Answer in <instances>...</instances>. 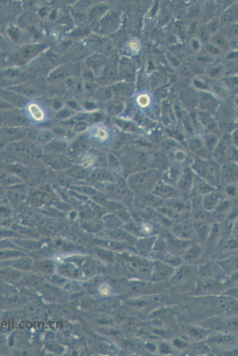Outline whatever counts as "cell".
Instances as JSON below:
<instances>
[{
  "instance_id": "obj_1",
  "label": "cell",
  "mask_w": 238,
  "mask_h": 356,
  "mask_svg": "<svg viewBox=\"0 0 238 356\" xmlns=\"http://www.w3.org/2000/svg\"><path fill=\"white\" fill-rule=\"evenodd\" d=\"M29 113L33 119L36 120H42L44 118V113L42 109L36 104H32L29 108Z\"/></svg>"
},
{
  "instance_id": "obj_2",
  "label": "cell",
  "mask_w": 238,
  "mask_h": 356,
  "mask_svg": "<svg viewBox=\"0 0 238 356\" xmlns=\"http://www.w3.org/2000/svg\"><path fill=\"white\" fill-rule=\"evenodd\" d=\"M95 135L99 140H104L107 137V132L104 129L99 128L95 132Z\"/></svg>"
},
{
  "instance_id": "obj_3",
  "label": "cell",
  "mask_w": 238,
  "mask_h": 356,
  "mask_svg": "<svg viewBox=\"0 0 238 356\" xmlns=\"http://www.w3.org/2000/svg\"><path fill=\"white\" fill-rule=\"evenodd\" d=\"M138 101H139V104L142 106V107H146V106L149 104V99L148 96L142 95L139 97Z\"/></svg>"
}]
</instances>
